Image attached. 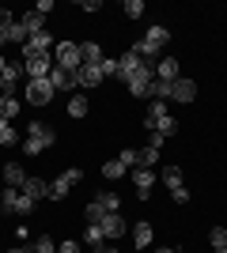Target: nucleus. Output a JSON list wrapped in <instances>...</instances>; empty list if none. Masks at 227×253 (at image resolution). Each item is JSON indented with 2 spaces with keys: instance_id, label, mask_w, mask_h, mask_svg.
<instances>
[{
  "instance_id": "26",
  "label": "nucleus",
  "mask_w": 227,
  "mask_h": 253,
  "mask_svg": "<svg viewBox=\"0 0 227 253\" xmlns=\"http://www.w3.org/2000/svg\"><path fill=\"white\" fill-rule=\"evenodd\" d=\"M125 174H129V167H125L121 159H110V163H102V178L118 181V178H125Z\"/></svg>"
},
{
  "instance_id": "1",
  "label": "nucleus",
  "mask_w": 227,
  "mask_h": 253,
  "mask_svg": "<svg viewBox=\"0 0 227 253\" xmlns=\"http://www.w3.org/2000/svg\"><path fill=\"white\" fill-rule=\"evenodd\" d=\"M171 42V31H167V27H148V34H144L140 42L133 45V53H136V57H140V61H155V57H159L163 53V45Z\"/></svg>"
},
{
  "instance_id": "4",
  "label": "nucleus",
  "mask_w": 227,
  "mask_h": 253,
  "mask_svg": "<svg viewBox=\"0 0 227 253\" xmlns=\"http://www.w3.org/2000/svg\"><path fill=\"white\" fill-rule=\"evenodd\" d=\"M57 64L61 68H68V72H76L80 64H84V53H80V42H57Z\"/></svg>"
},
{
  "instance_id": "20",
  "label": "nucleus",
  "mask_w": 227,
  "mask_h": 253,
  "mask_svg": "<svg viewBox=\"0 0 227 253\" xmlns=\"http://www.w3.org/2000/svg\"><path fill=\"white\" fill-rule=\"evenodd\" d=\"M23 181H27L23 167H19V163H8V167H4V185H11V189H23Z\"/></svg>"
},
{
  "instance_id": "15",
  "label": "nucleus",
  "mask_w": 227,
  "mask_h": 253,
  "mask_svg": "<svg viewBox=\"0 0 227 253\" xmlns=\"http://www.w3.org/2000/svg\"><path fill=\"white\" fill-rule=\"evenodd\" d=\"M151 242H155V231H151V223H136V227H133V246L144 253Z\"/></svg>"
},
{
  "instance_id": "19",
  "label": "nucleus",
  "mask_w": 227,
  "mask_h": 253,
  "mask_svg": "<svg viewBox=\"0 0 227 253\" xmlns=\"http://www.w3.org/2000/svg\"><path fill=\"white\" fill-rule=\"evenodd\" d=\"M136 167H148V170H155V167H159V148H151V144L136 148Z\"/></svg>"
},
{
  "instance_id": "28",
  "label": "nucleus",
  "mask_w": 227,
  "mask_h": 253,
  "mask_svg": "<svg viewBox=\"0 0 227 253\" xmlns=\"http://www.w3.org/2000/svg\"><path fill=\"white\" fill-rule=\"evenodd\" d=\"M148 98L171 102V84H167V80H151V84H148Z\"/></svg>"
},
{
  "instance_id": "36",
  "label": "nucleus",
  "mask_w": 227,
  "mask_h": 253,
  "mask_svg": "<svg viewBox=\"0 0 227 253\" xmlns=\"http://www.w3.org/2000/svg\"><path fill=\"white\" fill-rule=\"evenodd\" d=\"M34 208H38V204H34L31 197H23V193H19V204H15V215H23V219H27V215H31Z\"/></svg>"
},
{
  "instance_id": "24",
  "label": "nucleus",
  "mask_w": 227,
  "mask_h": 253,
  "mask_svg": "<svg viewBox=\"0 0 227 253\" xmlns=\"http://www.w3.org/2000/svg\"><path fill=\"white\" fill-rule=\"evenodd\" d=\"M19 110H23V102L15 95H0V117H4V121H11Z\"/></svg>"
},
{
  "instance_id": "14",
  "label": "nucleus",
  "mask_w": 227,
  "mask_h": 253,
  "mask_svg": "<svg viewBox=\"0 0 227 253\" xmlns=\"http://www.w3.org/2000/svg\"><path fill=\"white\" fill-rule=\"evenodd\" d=\"M133 185H136V193H140V201L148 197V189L155 185V170L148 167H133Z\"/></svg>"
},
{
  "instance_id": "31",
  "label": "nucleus",
  "mask_w": 227,
  "mask_h": 253,
  "mask_svg": "<svg viewBox=\"0 0 227 253\" xmlns=\"http://www.w3.org/2000/svg\"><path fill=\"white\" fill-rule=\"evenodd\" d=\"M102 215H106V208H102L98 201H91V204L84 208V219H87V223H102Z\"/></svg>"
},
{
  "instance_id": "16",
  "label": "nucleus",
  "mask_w": 227,
  "mask_h": 253,
  "mask_svg": "<svg viewBox=\"0 0 227 253\" xmlns=\"http://www.w3.org/2000/svg\"><path fill=\"white\" fill-rule=\"evenodd\" d=\"M178 72H182V68H178V61H174V57H163V61L155 64V80H167V84H174V80H178Z\"/></svg>"
},
{
  "instance_id": "48",
  "label": "nucleus",
  "mask_w": 227,
  "mask_h": 253,
  "mask_svg": "<svg viewBox=\"0 0 227 253\" xmlns=\"http://www.w3.org/2000/svg\"><path fill=\"white\" fill-rule=\"evenodd\" d=\"M11 125V121H4V117H0V132H4V128H8Z\"/></svg>"
},
{
  "instance_id": "52",
  "label": "nucleus",
  "mask_w": 227,
  "mask_h": 253,
  "mask_svg": "<svg viewBox=\"0 0 227 253\" xmlns=\"http://www.w3.org/2000/svg\"><path fill=\"white\" fill-rule=\"evenodd\" d=\"M87 253H98V250H87Z\"/></svg>"
},
{
  "instance_id": "23",
  "label": "nucleus",
  "mask_w": 227,
  "mask_h": 253,
  "mask_svg": "<svg viewBox=\"0 0 227 253\" xmlns=\"http://www.w3.org/2000/svg\"><path fill=\"white\" fill-rule=\"evenodd\" d=\"M15 204H19V189L4 185V193H0V211H4V215H15Z\"/></svg>"
},
{
  "instance_id": "25",
  "label": "nucleus",
  "mask_w": 227,
  "mask_h": 253,
  "mask_svg": "<svg viewBox=\"0 0 227 253\" xmlns=\"http://www.w3.org/2000/svg\"><path fill=\"white\" fill-rule=\"evenodd\" d=\"M27 136H34V140H57V132H53V125H45V121H31V125H27Z\"/></svg>"
},
{
  "instance_id": "9",
  "label": "nucleus",
  "mask_w": 227,
  "mask_h": 253,
  "mask_svg": "<svg viewBox=\"0 0 227 253\" xmlns=\"http://www.w3.org/2000/svg\"><path fill=\"white\" fill-rule=\"evenodd\" d=\"M193 98H197V84H193V80H185V76H178V80H174V84H171V102H193Z\"/></svg>"
},
{
  "instance_id": "18",
  "label": "nucleus",
  "mask_w": 227,
  "mask_h": 253,
  "mask_svg": "<svg viewBox=\"0 0 227 253\" xmlns=\"http://www.w3.org/2000/svg\"><path fill=\"white\" fill-rule=\"evenodd\" d=\"M19 27L27 31V38H31V34H42V31H45V15H38V11H27V15L19 19Z\"/></svg>"
},
{
  "instance_id": "7",
  "label": "nucleus",
  "mask_w": 227,
  "mask_h": 253,
  "mask_svg": "<svg viewBox=\"0 0 227 253\" xmlns=\"http://www.w3.org/2000/svg\"><path fill=\"white\" fill-rule=\"evenodd\" d=\"M49 49H53V34L49 31L31 34V38L23 42V61H27V57H42V53H49Z\"/></svg>"
},
{
  "instance_id": "47",
  "label": "nucleus",
  "mask_w": 227,
  "mask_h": 253,
  "mask_svg": "<svg viewBox=\"0 0 227 253\" xmlns=\"http://www.w3.org/2000/svg\"><path fill=\"white\" fill-rule=\"evenodd\" d=\"M11 253H34V250H27V246H19V250H11Z\"/></svg>"
},
{
  "instance_id": "13",
  "label": "nucleus",
  "mask_w": 227,
  "mask_h": 253,
  "mask_svg": "<svg viewBox=\"0 0 227 253\" xmlns=\"http://www.w3.org/2000/svg\"><path fill=\"white\" fill-rule=\"evenodd\" d=\"M171 110H167V102H159V98H151L148 110H144V132H151V128L159 125V117H167Z\"/></svg>"
},
{
  "instance_id": "12",
  "label": "nucleus",
  "mask_w": 227,
  "mask_h": 253,
  "mask_svg": "<svg viewBox=\"0 0 227 253\" xmlns=\"http://www.w3.org/2000/svg\"><path fill=\"white\" fill-rule=\"evenodd\" d=\"M49 84H53V91H76V72H68V68L53 64V72H49Z\"/></svg>"
},
{
  "instance_id": "29",
  "label": "nucleus",
  "mask_w": 227,
  "mask_h": 253,
  "mask_svg": "<svg viewBox=\"0 0 227 253\" xmlns=\"http://www.w3.org/2000/svg\"><path fill=\"white\" fill-rule=\"evenodd\" d=\"M151 132H159V136H174V132H178V121H174V114L159 117V125L151 128Z\"/></svg>"
},
{
  "instance_id": "32",
  "label": "nucleus",
  "mask_w": 227,
  "mask_h": 253,
  "mask_svg": "<svg viewBox=\"0 0 227 253\" xmlns=\"http://www.w3.org/2000/svg\"><path fill=\"white\" fill-rule=\"evenodd\" d=\"M84 114H87V98L72 95V98H68V117H84Z\"/></svg>"
},
{
  "instance_id": "17",
  "label": "nucleus",
  "mask_w": 227,
  "mask_h": 253,
  "mask_svg": "<svg viewBox=\"0 0 227 253\" xmlns=\"http://www.w3.org/2000/svg\"><path fill=\"white\" fill-rule=\"evenodd\" d=\"M159 178H163V185H167V189H178V185H185V178H182V170L174 167V163H163V170H159Z\"/></svg>"
},
{
  "instance_id": "38",
  "label": "nucleus",
  "mask_w": 227,
  "mask_h": 253,
  "mask_svg": "<svg viewBox=\"0 0 227 253\" xmlns=\"http://www.w3.org/2000/svg\"><path fill=\"white\" fill-rule=\"evenodd\" d=\"M15 144H19V132H15V128H4V132H0V148H15Z\"/></svg>"
},
{
  "instance_id": "27",
  "label": "nucleus",
  "mask_w": 227,
  "mask_h": 253,
  "mask_svg": "<svg viewBox=\"0 0 227 253\" xmlns=\"http://www.w3.org/2000/svg\"><path fill=\"white\" fill-rule=\"evenodd\" d=\"M45 148H53V140H34V136H23V155H42Z\"/></svg>"
},
{
  "instance_id": "49",
  "label": "nucleus",
  "mask_w": 227,
  "mask_h": 253,
  "mask_svg": "<svg viewBox=\"0 0 227 253\" xmlns=\"http://www.w3.org/2000/svg\"><path fill=\"white\" fill-rule=\"evenodd\" d=\"M212 253H227V246H216V250H212Z\"/></svg>"
},
{
  "instance_id": "5",
  "label": "nucleus",
  "mask_w": 227,
  "mask_h": 253,
  "mask_svg": "<svg viewBox=\"0 0 227 253\" xmlns=\"http://www.w3.org/2000/svg\"><path fill=\"white\" fill-rule=\"evenodd\" d=\"M23 72H27V80H49V72H53V57H49V53H42V57H27V61H23Z\"/></svg>"
},
{
  "instance_id": "42",
  "label": "nucleus",
  "mask_w": 227,
  "mask_h": 253,
  "mask_svg": "<svg viewBox=\"0 0 227 253\" xmlns=\"http://www.w3.org/2000/svg\"><path fill=\"white\" fill-rule=\"evenodd\" d=\"M118 159H121V163H125L129 170H133V167H136V148H125V151H121Z\"/></svg>"
},
{
  "instance_id": "21",
  "label": "nucleus",
  "mask_w": 227,
  "mask_h": 253,
  "mask_svg": "<svg viewBox=\"0 0 227 253\" xmlns=\"http://www.w3.org/2000/svg\"><path fill=\"white\" fill-rule=\"evenodd\" d=\"M80 53H84V64H102V45L98 42H80Z\"/></svg>"
},
{
  "instance_id": "22",
  "label": "nucleus",
  "mask_w": 227,
  "mask_h": 253,
  "mask_svg": "<svg viewBox=\"0 0 227 253\" xmlns=\"http://www.w3.org/2000/svg\"><path fill=\"white\" fill-rule=\"evenodd\" d=\"M84 242H87V250H98V246L106 242V234H102L98 223H87V227H84Z\"/></svg>"
},
{
  "instance_id": "51",
  "label": "nucleus",
  "mask_w": 227,
  "mask_h": 253,
  "mask_svg": "<svg viewBox=\"0 0 227 253\" xmlns=\"http://www.w3.org/2000/svg\"><path fill=\"white\" fill-rule=\"evenodd\" d=\"M155 253H174V250H155Z\"/></svg>"
},
{
  "instance_id": "34",
  "label": "nucleus",
  "mask_w": 227,
  "mask_h": 253,
  "mask_svg": "<svg viewBox=\"0 0 227 253\" xmlns=\"http://www.w3.org/2000/svg\"><path fill=\"white\" fill-rule=\"evenodd\" d=\"M148 84L151 80H129V95L133 98H148Z\"/></svg>"
},
{
  "instance_id": "41",
  "label": "nucleus",
  "mask_w": 227,
  "mask_h": 253,
  "mask_svg": "<svg viewBox=\"0 0 227 253\" xmlns=\"http://www.w3.org/2000/svg\"><path fill=\"white\" fill-rule=\"evenodd\" d=\"M57 253H84V250H80V242H76V238H65V242L57 246Z\"/></svg>"
},
{
  "instance_id": "6",
  "label": "nucleus",
  "mask_w": 227,
  "mask_h": 253,
  "mask_svg": "<svg viewBox=\"0 0 227 253\" xmlns=\"http://www.w3.org/2000/svg\"><path fill=\"white\" fill-rule=\"evenodd\" d=\"M98 227H102V234H106V242H118V238H125V231H129V223L121 219V211H106Z\"/></svg>"
},
{
  "instance_id": "8",
  "label": "nucleus",
  "mask_w": 227,
  "mask_h": 253,
  "mask_svg": "<svg viewBox=\"0 0 227 253\" xmlns=\"http://www.w3.org/2000/svg\"><path fill=\"white\" fill-rule=\"evenodd\" d=\"M19 80H23V61H8V68L0 72V95H15Z\"/></svg>"
},
{
  "instance_id": "37",
  "label": "nucleus",
  "mask_w": 227,
  "mask_h": 253,
  "mask_svg": "<svg viewBox=\"0 0 227 253\" xmlns=\"http://www.w3.org/2000/svg\"><path fill=\"white\" fill-rule=\"evenodd\" d=\"M208 242H212V250H216V246H227V227H212V231H208Z\"/></svg>"
},
{
  "instance_id": "40",
  "label": "nucleus",
  "mask_w": 227,
  "mask_h": 253,
  "mask_svg": "<svg viewBox=\"0 0 227 253\" xmlns=\"http://www.w3.org/2000/svg\"><path fill=\"white\" fill-rule=\"evenodd\" d=\"M8 42H15V45H23V42H27V31H23L19 23H15V27L8 31Z\"/></svg>"
},
{
  "instance_id": "46",
  "label": "nucleus",
  "mask_w": 227,
  "mask_h": 253,
  "mask_svg": "<svg viewBox=\"0 0 227 253\" xmlns=\"http://www.w3.org/2000/svg\"><path fill=\"white\" fill-rule=\"evenodd\" d=\"M98 253H118V242H102V246H98Z\"/></svg>"
},
{
  "instance_id": "50",
  "label": "nucleus",
  "mask_w": 227,
  "mask_h": 253,
  "mask_svg": "<svg viewBox=\"0 0 227 253\" xmlns=\"http://www.w3.org/2000/svg\"><path fill=\"white\" fill-rule=\"evenodd\" d=\"M4 68H8V61H4V57H0V72H4Z\"/></svg>"
},
{
  "instance_id": "2",
  "label": "nucleus",
  "mask_w": 227,
  "mask_h": 253,
  "mask_svg": "<svg viewBox=\"0 0 227 253\" xmlns=\"http://www.w3.org/2000/svg\"><path fill=\"white\" fill-rule=\"evenodd\" d=\"M53 84L49 80H27V91H23V102H31V106H49L53 102Z\"/></svg>"
},
{
  "instance_id": "44",
  "label": "nucleus",
  "mask_w": 227,
  "mask_h": 253,
  "mask_svg": "<svg viewBox=\"0 0 227 253\" xmlns=\"http://www.w3.org/2000/svg\"><path fill=\"white\" fill-rule=\"evenodd\" d=\"M34 11H38V15H49V11H53V0H38V4H34Z\"/></svg>"
},
{
  "instance_id": "39",
  "label": "nucleus",
  "mask_w": 227,
  "mask_h": 253,
  "mask_svg": "<svg viewBox=\"0 0 227 253\" xmlns=\"http://www.w3.org/2000/svg\"><path fill=\"white\" fill-rule=\"evenodd\" d=\"M102 76H114V80H121V68H118V57H106V61H102Z\"/></svg>"
},
{
  "instance_id": "43",
  "label": "nucleus",
  "mask_w": 227,
  "mask_h": 253,
  "mask_svg": "<svg viewBox=\"0 0 227 253\" xmlns=\"http://www.w3.org/2000/svg\"><path fill=\"white\" fill-rule=\"evenodd\" d=\"M171 197H174V204H189V189H185V185H178V189H171Z\"/></svg>"
},
{
  "instance_id": "10",
  "label": "nucleus",
  "mask_w": 227,
  "mask_h": 253,
  "mask_svg": "<svg viewBox=\"0 0 227 253\" xmlns=\"http://www.w3.org/2000/svg\"><path fill=\"white\" fill-rule=\"evenodd\" d=\"M102 80H106V76H102V64H80V68H76V87H98Z\"/></svg>"
},
{
  "instance_id": "45",
  "label": "nucleus",
  "mask_w": 227,
  "mask_h": 253,
  "mask_svg": "<svg viewBox=\"0 0 227 253\" xmlns=\"http://www.w3.org/2000/svg\"><path fill=\"white\" fill-rule=\"evenodd\" d=\"M163 140H167V136H159V132H148V144H151V148H163Z\"/></svg>"
},
{
  "instance_id": "35",
  "label": "nucleus",
  "mask_w": 227,
  "mask_h": 253,
  "mask_svg": "<svg viewBox=\"0 0 227 253\" xmlns=\"http://www.w3.org/2000/svg\"><path fill=\"white\" fill-rule=\"evenodd\" d=\"M125 15L129 19H144V0H125Z\"/></svg>"
},
{
  "instance_id": "11",
  "label": "nucleus",
  "mask_w": 227,
  "mask_h": 253,
  "mask_svg": "<svg viewBox=\"0 0 227 253\" xmlns=\"http://www.w3.org/2000/svg\"><path fill=\"white\" fill-rule=\"evenodd\" d=\"M19 193H23V197H31V201L38 204V201H45V197H49V181H45V178H27Z\"/></svg>"
},
{
  "instance_id": "33",
  "label": "nucleus",
  "mask_w": 227,
  "mask_h": 253,
  "mask_svg": "<svg viewBox=\"0 0 227 253\" xmlns=\"http://www.w3.org/2000/svg\"><path fill=\"white\" fill-rule=\"evenodd\" d=\"M31 250H34V253H57V246H53V238H49V234H38Z\"/></svg>"
},
{
  "instance_id": "3",
  "label": "nucleus",
  "mask_w": 227,
  "mask_h": 253,
  "mask_svg": "<svg viewBox=\"0 0 227 253\" xmlns=\"http://www.w3.org/2000/svg\"><path fill=\"white\" fill-rule=\"evenodd\" d=\"M80 181H84V174H80V170H65L61 178L49 181V201H65L68 193H72V185H80Z\"/></svg>"
},
{
  "instance_id": "30",
  "label": "nucleus",
  "mask_w": 227,
  "mask_h": 253,
  "mask_svg": "<svg viewBox=\"0 0 227 253\" xmlns=\"http://www.w3.org/2000/svg\"><path fill=\"white\" fill-rule=\"evenodd\" d=\"M95 201L102 204V208H106V211H121V197H118V193H98Z\"/></svg>"
}]
</instances>
